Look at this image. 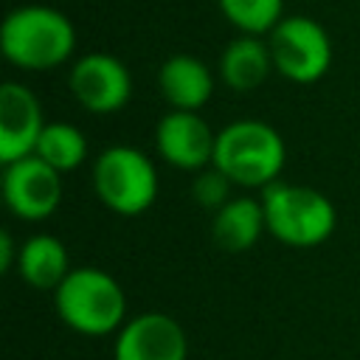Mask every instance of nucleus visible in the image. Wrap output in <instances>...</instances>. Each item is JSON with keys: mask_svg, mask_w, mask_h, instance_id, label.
<instances>
[{"mask_svg": "<svg viewBox=\"0 0 360 360\" xmlns=\"http://www.w3.org/2000/svg\"><path fill=\"white\" fill-rule=\"evenodd\" d=\"M3 56L22 70H53L76 51V28L53 6L28 3L6 14L0 25Z\"/></svg>", "mask_w": 360, "mask_h": 360, "instance_id": "nucleus-1", "label": "nucleus"}, {"mask_svg": "<svg viewBox=\"0 0 360 360\" xmlns=\"http://www.w3.org/2000/svg\"><path fill=\"white\" fill-rule=\"evenodd\" d=\"M287 160L284 138L276 127L259 118H239L217 132L214 169H219L233 186L267 188L278 180Z\"/></svg>", "mask_w": 360, "mask_h": 360, "instance_id": "nucleus-2", "label": "nucleus"}, {"mask_svg": "<svg viewBox=\"0 0 360 360\" xmlns=\"http://www.w3.org/2000/svg\"><path fill=\"white\" fill-rule=\"evenodd\" d=\"M53 309L65 326L87 338H104L127 323V295L101 267H73L53 290Z\"/></svg>", "mask_w": 360, "mask_h": 360, "instance_id": "nucleus-3", "label": "nucleus"}, {"mask_svg": "<svg viewBox=\"0 0 360 360\" xmlns=\"http://www.w3.org/2000/svg\"><path fill=\"white\" fill-rule=\"evenodd\" d=\"M267 231L290 248H315L335 233L338 211L332 200L309 186L276 180L262 188Z\"/></svg>", "mask_w": 360, "mask_h": 360, "instance_id": "nucleus-4", "label": "nucleus"}, {"mask_svg": "<svg viewBox=\"0 0 360 360\" xmlns=\"http://www.w3.org/2000/svg\"><path fill=\"white\" fill-rule=\"evenodd\" d=\"M93 188L110 211L121 217H138L158 200V169L141 149L115 143L96 158Z\"/></svg>", "mask_w": 360, "mask_h": 360, "instance_id": "nucleus-5", "label": "nucleus"}, {"mask_svg": "<svg viewBox=\"0 0 360 360\" xmlns=\"http://www.w3.org/2000/svg\"><path fill=\"white\" fill-rule=\"evenodd\" d=\"M273 68L278 76L295 84H312L332 68V39L326 28L304 14L284 17L267 34Z\"/></svg>", "mask_w": 360, "mask_h": 360, "instance_id": "nucleus-6", "label": "nucleus"}, {"mask_svg": "<svg viewBox=\"0 0 360 360\" xmlns=\"http://www.w3.org/2000/svg\"><path fill=\"white\" fill-rule=\"evenodd\" d=\"M68 87L79 107L93 115H110L127 107L132 96V76L118 56L93 51L73 62L68 73Z\"/></svg>", "mask_w": 360, "mask_h": 360, "instance_id": "nucleus-7", "label": "nucleus"}, {"mask_svg": "<svg viewBox=\"0 0 360 360\" xmlns=\"http://www.w3.org/2000/svg\"><path fill=\"white\" fill-rule=\"evenodd\" d=\"M3 200L17 219H48L62 202V174L37 155L6 163Z\"/></svg>", "mask_w": 360, "mask_h": 360, "instance_id": "nucleus-8", "label": "nucleus"}, {"mask_svg": "<svg viewBox=\"0 0 360 360\" xmlns=\"http://www.w3.org/2000/svg\"><path fill=\"white\" fill-rule=\"evenodd\" d=\"M217 132L200 112L172 110L155 127V149L158 155L183 172H202L214 163Z\"/></svg>", "mask_w": 360, "mask_h": 360, "instance_id": "nucleus-9", "label": "nucleus"}, {"mask_svg": "<svg viewBox=\"0 0 360 360\" xmlns=\"http://www.w3.org/2000/svg\"><path fill=\"white\" fill-rule=\"evenodd\" d=\"M188 338L180 321L166 312H141L129 318L118 335L112 360H186Z\"/></svg>", "mask_w": 360, "mask_h": 360, "instance_id": "nucleus-10", "label": "nucleus"}, {"mask_svg": "<svg viewBox=\"0 0 360 360\" xmlns=\"http://www.w3.org/2000/svg\"><path fill=\"white\" fill-rule=\"evenodd\" d=\"M45 129L42 104L31 87L20 82L0 84V160L14 163L34 155L37 141Z\"/></svg>", "mask_w": 360, "mask_h": 360, "instance_id": "nucleus-11", "label": "nucleus"}, {"mask_svg": "<svg viewBox=\"0 0 360 360\" xmlns=\"http://www.w3.org/2000/svg\"><path fill=\"white\" fill-rule=\"evenodd\" d=\"M158 90L172 110L197 112L214 96V73L194 53H172L158 70Z\"/></svg>", "mask_w": 360, "mask_h": 360, "instance_id": "nucleus-12", "label": "nucleus"}, {"mask_svg": "<svg viewBox=\"0 0 360 360\" xmlns=\"http://www.w3.org/2000/svg\"><path fill=\"white\" fill-rule=\"evenodd\" d=\"M217 70H219V79L225 82V87H231L233 93H250L256 87H262L267 82V76L276 70L267 39L239 34L236 39H231L222 48Z\"/></svg>", "mask_w": 360, "mask_h": 360, "instance_id": "nucleus-13", "label": "nucleus"}, {"mask_svg": "<svg viewBox=\"0 0 360 360\" xmlns=\"http://www.w3.org/2000/svg\"><path fill=\"white\" fill-rule=\"evenodd\" d=\"M264 231H267V222H264L262 200L233 197L219 211H214L211 239L225 253H245V250H250Z\"/></svg>", "mask_w": 360, "mask_h": 360, "instance_id": "nucleus-14", "label": "nucleus"}, {"mask_svg": "<svg viewBox=\"0 0 360 360\" xmlns=\"http://www.w3.org/2000/svg\"><path fill=\"white\" fill-rule=\"evenodd\" d=\"M70 256L59 236L53 233H34L20 245L17 273L34 290H56L65 276L70 273Z\"/></svg>", "mask_w": 360, "mask_h": 360, "instance_id": "nucleus-15", "label": "nucleus"}, {"mask_svg": "<svg viewBox=\"0 0 360 360\" xmlns=\"http://www.w3.org/2000/svg\"><path fill=\"white\" fill-rule=\"evenodd\" d=\"M34 155L42 158L48 166H53L59 174L73 172L87 160V138L79 127H73L68 121H51V124H45Z\"/></svg>", "mask_w": 360, "mask_h": 360, "instance_id": "nucleus-16", "label": "nucleus"}, {"mask_svg": "<svg viewBox=\"0 0 360 360\" xmlns=\"http://www.w3.org/2000/svg\"><path fill=\"white\" fill-rule=\"evenodd\" d=\"M217 6L239 34L250 37H264L284 20V0H217Z\"/></svg>", "mask_w": 360, "mask_h": 360, "instance_id": "nucleus-17", "label": "nucleus"}, {"mask_svg": "<svg viewBox=\"0 0 360 360\" xmlns=\"http://www.w3.org/2000/svg\"><path fill=\"white\" fill-rule=\"evenodd\" d=\"M231 180L219 172V169H214V166H208V169H202V172H197V177L191 180V197H194V202L200 205V208H208V211H219L231 197Z\"/></svg>", "mask_w": 360, "mask_h": 360, "instance_id": "nucleus-18", "label": "nucleus"}, {"mask_svg": "<svg viewBox=\"0 0 360 360\" xmlns=\"http://www.w3.org/2000/svg\"><path fill=\"white\" fill-rule=\"evenodd\" d=\"M20 259V248L14 245L8 231H0V273H8Z\"/></svg>", "mask_w": 360, "mask_h": 360, "instance_id": "nucleus-19", "label": "nucleus"}]
</instances>
